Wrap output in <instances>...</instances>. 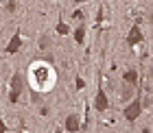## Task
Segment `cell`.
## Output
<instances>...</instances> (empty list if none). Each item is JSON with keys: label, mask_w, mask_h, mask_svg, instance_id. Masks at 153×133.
Returning a JSON list of instances; mask_svg holds the SVG:
<instances>
[{"label": "cell", "mask_w": 153, "mask_h": 133, "mask_svg": "<svg viewBox=\"0 0 153 133\" xmlns=\"http://www.w3.org/2000/svg\"><path fill=\"white\" fill-rule=\"evenodd\" d=\"M107 107H109V103H107V94L103 92V87H99V92H96V100H94V109L103 114V111H105Z\"/></svg>", "instance_id": "obj_2"}, {"label": "cell", "mask_w": 153, "mask_h": 133, "mask_svg": "<svg viewBox=\"0 0 153 133\" xmlns=\"http://www.w3.org/2000/svg\"><path fill=\"white\" fill-rule=\"evenodd\" d=\"M0 133H7V124L2 122V116H0Z\"/></svg>", "instance_id": "obj_16"}, {"label": "cell", "mask_w": 153, "mask_h": 133, "mask_svg": "<svg viewBox=\"0 0 153 133\" xmlns=\"http://www.w3.org/2000/svg\"><path fill=\"white\" fill-rule=\"evenodd\" d=\"M9 85H11V92H22V87H24V76L20 74V72H16V74L11 76V83H9Z\"/></svg>", "instance_id": "obj_6"}, {"label": "cell", "mask_w": 153, "mask_h": 133, "mask_svg": "<svg viewBox=\"0 0 153 133\" xmlns=\"http://www.w3.org/2000/svg\"><path fill=\"white\" fill-rule=\"evenodd\" d=\"M16 9H18V0H9L7 2V13H16Z\"/></svg>", "instance_id": "obj_12"}, {"label": "cell", "mask_w": 153, "mask_h": 133, "mask_svg": "<svg viewBox=\"0 0 153 133\" xmlns=\"http://www.w3.org/2000/svg\"><path fill=\"white\" fill-rule=\"evenodd\" d=\"M39 111H42V116H48V114H51V109H48V107H46V105H44V107H42Z\"/></svg>", "instance_id": "obj_17"}, {"label": "cell", "mask_w": 153, "mask_h": 133, "mask_svg": "<svg viewBox=\"0 0 153 133\" xmlns=\"http://www.w3.org/2000/svg\"><path fill=\"white\" fill-rule=\"evenodd\" d=\"M79 129H81V124H79V116H76V114H70V116L66 118V131H68V133H76Z\"/></svg>", "instance_id": "obj_5"}, {"label": "cell", "mask_w": 153, "mask_h": 133, "mask_svg": "<svg viewBox=\"0 0 153 133\" xmlns=\"http://www.w3.org/2000/svg\"><path fill=\"white\" fill-rule=\"evenodd\" d=\"M0 35H2V26H0Z\"/></svg>", "instance_id": "obj_18"}, {"label": "cell", "mask_w": 153, "mask_h": 133, "mask_svg": "<svg viewBox=\"0 0 153 133\" xmlns=\"http://www.w3.org/2000/svg\"><path fill=\"white\" fill-rule=\"evenodd\" d=\"M131 94H134V85H125V89L120 92V98H123V100H129Z\"/></svg>", "instance_id": "obj_10"}, {"label": "cell", "mask_w": 153, "mask_h": 133, "mask_svg": "<svg viewBox=\"0 0 153 133\" xmlns=\"http://www.w3.org/2000/svg\"><path fill=\"white\" fill-rule=\"evenodd\" d=\"M123 114H125V118H127L129 122L138 120V116L142 114V105H140V98H134V100H131V103L127 105V107H125V111H123Z\"/></svg>", "instance_id": "obj_1"}, {"label": "cell", "mask_w": 153, "mask_h": 133, "mask_svg": "<svg viewBox=\"0 0 153 133\" xmlns=\"http://www.w3.org/2000/svg\"><path fill=\"white\" fill-rule=\"evenodd\" d=\"M83 87H85V81L81 76H76V89H83Z\"/></svg>", "instance_id": "obj_14"}, {"label": "cell", "mask_w": 153, "mask_h": 133, "mask_svg": "<svg viewBox=\"0 0 153 133\" xmlns=\"http://www.w3.org/2000/svg\"><path fill=\"white\" fill-rule=\"evenodd\" d=\"M57 133H61V129H57Z\"/></svg>", "instance_id": "obj_19"}, {"label": "cell", "mask_w": 153, "mask_h": 133, "mask_svg": "<svg viewBox=\"0 0 153 133\" xmlns=\"http://www.w3.org/2000/svg\"><path fill=\"white\" fill-rule=\"evenodd\" d=\"M83 39H85V24H81L79 29L74 31V41L76 44H83Z\"/></svg>", "instance_id": "obj_9"}, {"label": "cell", "mask_w": 153, "mask_h": 133, "mask_svg": "<svg viewBox=\"0 0 153 133\" xmlns=\"http://www.w3.org/2000/svg\"><path fill=\"white\" fill-rule=\"evenodd\" d=\"M142 37H144V35H142V31H140V26L134 24V29H131L129 35H127V44H129V46H138V44L142 41Z\"/></svg>", "instance_id": "obj_3"}, {"label": "cell", "mask_w": 153, "mask_h": 133, "mask_svg": "<svg viewBox=\"0 0 153 133\" xmlns=\"http://www.w3.org/2000/svg\"><path fill=\"white\" fill-rule=\"evenodd\" d=\"M18 100H20V92H9V103L16 105Z\"/></svg>", "instance_id": "obj_13"}, {"label": "cell", "mask_w": 153, "mask_h": 133, "mask_svg": "<svg viewBox=\"0 0 153 133\" xmlns=\"http://www.w3.org/2000/svg\"><path fill=\"white\" fill-rule=\"evenodd\" d=\"M72 16H74L76 20H83V11H81V9H76V11L72 13Z\"/></svg>", "instance_id": "obj_15"}, {"label": "cell", "mask_w": 153, "mask_h": 133, "mask_svg": "<svg viewBox=\"0 0 153 133\" xmlns=\"http://www.w3.org/2000/svg\"><path fill=\"white\" fill-rule=\"evenodd\" d=\"M57 33L59 35H68V24L64 22V20H59V22H57Z\"/></svg>", "instance_id": "obj_11"}, {"label": "cell", "mask_w": 153, "mask_h": 133, "mask_svg": "<svg viewBox=\"0 0 153 133\" xmlns=\"http://www.w3.org/2000/svg\"><path fill=\"white\" fill-rule=\"evenodd\" d=\"M20 46H22V35L16 33V35H13V37L9 39V44H7L4 50L9 52V55H13V52H18V50H20Z\"/></svg>", "instance_id": "obj_4"}, {"label": "cell", "mask_w": 153, "mask_h": 133, "mask_svg": "<svg viewBox=\"0 0 153 133\" xmlns=\"http://www.w3.org/2000/svg\"><path fill=\"white\" fill-rule=\"evenodd\" d=\"M51 46H53V39H51V35H48V33H44V35L39 37V50H44V52H46Z\"/></svg>", "instance_id": "obj_8"}, {"label": "cell", "mask_w": 153, "mask_h": 133, "mask_svg": "<svg viewBox=\"0 0 153 133\" xmlns=\"http://www.w3.org/2000/svg\"><path fill=\"white\" fill-rule=\"evenodd\" d=\"M123 81L127 83V85H138V70H127V72H123Z\"/></svg>", "instance_id": "obj_7"}]
</instances>
